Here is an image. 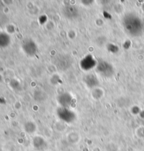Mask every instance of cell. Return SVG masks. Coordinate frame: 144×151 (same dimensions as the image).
Here are the masks:
<instances>
[{
  "label": "cell",
  "mask_w": 144,
  "mask_h": 151,
  "mask_svg": "<svg viewBox=\"0 0 144 151\" xmlns=\"http://www.w3.org/2000/svg\"><path fill=\"white\" fill-rule=\"evenodd\" d=\"M139 21V19L132 14L125 16L123 19V26L125 31L130 35H136L139 30L141 31V22Z\"/></svg>",
  "instance_id": "cell-1"
},
{
  "label": "cell",
  "mask_w": 144,
  "mask_h": 151,
  "mask_svg": "<svg viewBox=\"0 0 144 151\" xmlns=\"http://www.w3.org/2000/svg\"><path fill=\"white\" fill-rule=\"evenodd\" d=\"M24 50L25 51L27 54H28V55L34 56L37 50V45L32 40L28 41L24 45Z\"/></svg>",
  "instance_id": "cell-4"
},
{
  "label": "cell",
  "mask_w": 144,
  "mask_h": 151,
  "mask_svg": "<svg viewBox=\"0 0 144 151\" xmlns=\"http://www.w3.org/2000/svg\"><path fill=\"white\" fill-rule=\"evenodd\" d=\"M97 70L103 76H107V77L111 76L113 73V69H112V65H110L107 62H105V61H102L98 64Z\"/></svg>",
  "instance_id": "cell-2"
},
{
  "label": "cell",
  "mask_w": 144,
  "mask_h": 151,
  "mask_svg": "<svg viewBox=\"0 0 144 151\" xmlns=\"http://www.w3.org/2000/svg\"><path fill=\"white\" fill-rule=\"evenodd\" d=\"M96 66V61L91 55L87 56L81 61V67L84 70H89Z\"/></svg>",
  "instance_id": "cell-3"
}]
</instances>
